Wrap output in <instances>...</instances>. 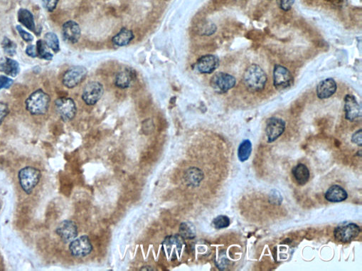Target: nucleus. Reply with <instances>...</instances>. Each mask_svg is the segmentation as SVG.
Returning <instances> with one entry per match:
<instances>
[{
    "label": "nucleus",
    "mask_w": 362,
    "mask_h": 271,
    "mask_svg": "<svg viewBox=\"0 0 362 271\" xmlns=\"http://www.w3.org/2000/svg\"><path fill=\"white\" fill-rule=\"evenodd\" d=\"M344 112L345 118L349 121H354L361 117V107L352 95H346L344 97Z\"/></svg>",
    "instance_id": "obj_14"
},
{
    "label": "nucleus",
    "mask_w": 362,
    "mask_h": 271,
    "mask_svg": "<svg viewBox=\"0 0 362 271\" xmlns=\"http://www.w3.org/2000/svg\"><path fill=\"white\" fill-rule=\"evenodd\" d=\"M252 153V143L249 140H244L238 147V158L240 162H245L250 158Z\"/></svg>",
    "instance_id": "obj_26"
},
{
    "label": "nucleus",
    "mask_w": 362,
    "mask_h": 271,
    "mask_svg": "<svg viewBox=\"0 0 362 271\" xmlns=\"http://www.w3.org/2000/svg\"><path fill=\"white\" fill-rule=\"evenodd\" d=\"M283 196L280 191L273 189L269 194V201L272 205H280L283 202Z\"/></svg>",
    "instance_id": "obj_31"
},
{
    "label": "nucleus",
    "mask_w": 362,
    "mask_h": 271,
    "mask_svg": "<svg viewBox=\"0 0 362 271\" xmlns=\"http://www.w3.org/2000/svg\"><path fill=\"white\" fill-rule=\"evenodd\" d=\"M195 65L199 73L210 74L214 73L219 67V59L214 55H205L199 58Z\"/></svg>",
    "instance_id": "obj_15"
},
{
    "label": "nucleus",
    "mask_w": 362,
    "mask_h": 271,
    "mask_svg": "<svg viewBox=\"0 0 362 271\" xmlns=\"http://www.w3.org/2000/svg\"><path fill=\"white\" fill-rule=\"evenodd\" d=\"M184 179L187 186L191 187L198 186L204 179V173L197 167H190L185 172Z\"/></svg>",
    "instance_id": "obj_18"
},
{
    "label": "nucleus",
    "mask_w": 362,
    "mask_h": 271,
    "mask_svg": "<svg viewBox=\"0 0 362 271\" xmlns=\"http://www.w3.org/2000/svg\"><path fill=\"white\" fill-rule=\"evenodd\" d=\"M56 233L64 243L72 242L78 236L77 226L72 221L65 220L57 227Z\"/></svg>",
    "instance_id": "obj_13"
},
{
    "label": "nucleus",
    "mask_w": 362,
    "mask_h": 271,
    "mask_svg": "<svg viewBox=\"0 0 362 271\" xmlns=\"http://www.w3.org/2000/svg\"><path fill=\"white\" fill-rule=\"evenodd\" d=\"M26 53H27L29 56L35 58V57L37 56L36 46H34V45H29V46H27V49H26Z\"/></svg>",
    "instance_id": "obj_38"
},
{
    "label": "nucleus",
    "mask_w": 362,
    "mask_h": 271,
    "mask_svg": "<svg viewBox=\"0 0 362 271\" xmlns=\"http://www.w3.org/2000/svg\"><path fill=\"white\" fill-rule=\"evenodd\" d=\"M93 250V246L87 236H82L73 240L69 245V251L75 257H85L89 255Z\"/></svg>",
    "instance_id": "obj_12"
},
{
    "label": "nucleus",
    "mask_w": 362,
    "mask_h": 271,
    "mask_svg": "<svg viewBox=\"0 0 362 271\" xmlns=\"http://www.w3.org/2000/svg\"><path fill=\"white\" fill-rule=\"evenodd\" d=\"M2 46L9 56H14L17 52V45L11 39L5 37L2 41Z\"/></svg>",
    "instance_id": "obj_29"
},
{
    "label": "nucleus",
    "mask_w": 362,
    "mask_h": 271,
    "mask_svg": "<svg viewBox=\"0 0 362 271\" xmlns=\"http://www.w3.org/2000/svg\"><path fill=\"white\" fill-rule=\"evenodd\" d=\"M179 235L184 239H194L197 236V231L192 222L182 223L179 227Z\"/></svg>",
    "instance_id": "obj_25"
},
{
    "label": "nucleus",
    "mask_w": 362,
    "mask_h": 271,
    "mask_svg": "<svg viewBox=\"0 0 362 271\" xmlns=\"http://www.w3.org/2000/svg\"><path fill=\"white\" fill-rule=\"evenodd\" d=\"M337 90V84L332 78L320 81L317 86V96L320 99H327L332 97Z\"/></svg>",
    "instance_id": "obj_16"
},
{
    "label": "nucleus",
    "mask_w": 362,
    "mask_h": 271,
    "mask_svg": "<svg viewBox=\"0 0 362 271\" xmlns=\"http://www.w3.org/2000/svg\"><path fill=\"white\" fill-rule=\"evenodd\" d=\"M55 108L61 118L65 122L70 121L76 116V105L72 98H60L55 101Z\"/></svg>",
    "instance_id": "obj_7"
},
{
    "label": "nucleus",
    "mask_w": 362,
    "mask_h": 271,
    "mask_svg": "<svg viewBox=\"0 0 362 271\" xmlns=\"http://www.w3.org/2000/svg\"><path fill=\"white\" fill-rule=\"evenodd\" d=\"M104 93L103 86L99 82L92 81L85 86L83 91L82 98L88 105L96 104L99 101Z\"/></svg>",
    "instance_id": "obj_11"
},
{
    "label": "nucleus",
    "mask_w": 362,
    "mask_h": 271,
    "mask_svg": "<svg viewBox=\"0 0 362 271\" xmlns=\"http://www.w3.org/2000/svg\"><path fill=\"white\" fill-rule=\"evenodd\" d=\"M134 39V34L133 32L127 28H123L117 34L112 38V43L115 46H126L131 42V41Z\"/></svg>",
    "instance_id": "obj_23"
},
{
    "label": "nucleus",
    "mask_w": 362,
    "mask_h": 271,
    "mask_svg": "<svg viewBox=\"0 0 362 271\" xmlns=\"http://www.w3.org/2000/svg\"><path fill=\"white\" fill-rule=\"evenodd\" d=\"M49 105V96L42 90L34 91L26 101V108L32 115H44L47 113Z\"/></svg>",
    "instance_id": "obj_2"
},
{
    "label": "nucleus",
    "mask_w": 362,
    "mask_h": 271,
    "mask_svg": "<svg viewBox=\"0 0 362 271\" xmlns=\"http://www.w3.org/2000/svg\"><path fill=\"white\" fill-rule=\"evenodd\" d=\"M268 77L260 65L251 64L247 69L243 76L244 85L252 92H259L264 89Z\"/></svg>",
    "instance_id": "obj_1"
},
{
    "label": "nucleus",
    "mask_w": 362,
    "mask_h": 271,
    "mask_svg": "<svg viewBox=\"0 0 362 271\" xmlns=\"http://www.w3.org/2000/svg\"><path fill=\"white\" fill-rule=\"evenodd\" d=\"M294 79L290 71L281 65H275L273 69V86L278 91H283L293 84Z\"/></svg>",
    "instance_id": "obj_6"
},
{
    "label": "nucleus",
    "mask_w": 362,
    "mask_h": 271,
    "mask_svg": "<svg viewBox=\"0 0 362 271\" xmlns=\"http://www.w3.org/2000/svg\"><path fill=\"white\" fill-rule=\"evenodd\" d=\"M62 34L64 39L72 44H76L79 41L81 35V30L77 22L74 21H68L62 27Z\"/></svg>",
    "instance_id": "obj_17"
},
{
    "label": "nucleus",
    "mask_w": 362,
    "mask_h": 271,
    "mask_svg": "<svg viewBox=\"0 0 362 271\" xmlns=\"http://www.w3.org/2000/svg\"><path fill=\"white\" fill-rule=\"evenodd\" d=\"M162 244L168 259L169 260H174L177 258V255L181 253L185 241L180 235H174L166 237Z\"/></svg>",
    "instance_id": "obj_10"
},
{
    "label": "nucleus",
    "mask_w": 362,
    "mask_h": 271,
    "mask_svg": "<svg viewBox=\"0 0 362 271\" xmlns=\"http://www.w3.org/2000/svg\"><path fill=\"white\" fill-rule=\"evenodd\" d=\"M134 77V72L131 69L122 71L116 76L115 85L120 89H127L131 86Z\"/></svg>",
    "instance_id": "obj_24"
},
{
    "label": "nucleus",
    "mask_w": 362,
    "mask_h": 271,
    "mask_svg": "<svg viewBox=\"0 0 362 271\" xmlns=\"http://www.w3.org/2000/svg\"><path fill=\"white\" fill-rule=\"evenodd\" d=\"M17 18H18L19 22L24 25V27H25L26 28L32 31V32H36V25L34 16L28 10H27V9H20L18 11V13H17Z\"/></svg>",
    "instance_id": "obj_22"
},
{
    "label": "nucleus",
    "mask_w": 362,
    "mask_h": 271,
    "mask_svg": "<svg viewBox=\"0 0 362 271\" xmlns=\"http://www.w3.org/2000/svg\"><path fill=\"white\" fill-rule=\"evenodd\" d=\"M236 84V79L231 74L218 72L211 77L210 85L216 93H226L233 89Z\"/></svg>",
    "instance_id": "obj_4"
},
{
    "label": "nucleus",
    "mask_w": 362,
    "mask_h": 271,
    "mask_svg": "<svg viewBox=\"0 0 362 271\" xmlns=\"http://www.w3.org/2000/svg\"><path fill=\"white\" fill-rule=\"evenodd\" d=\"M16 28L17 32H19V34H20V37L22 38V39H24L25 41H27V42L33 41L34 37H33L32 34L27 32V31L24 30V29L22 28L21 26L17 25Z\"/></svg>",
    "instance_id": "obj_32"
},
{
    "label": "nucleus",
    "mask_w": 362,
    "mask_h": 271,
    "mask_svg": "<svg viewBox=\"0 0 362 271\" xmlns=\"http://www.w3.org/2000/svg\"><path fill=\"white\" fill-rule=\"evenodd\" d=\"M58 1H59V0H42V3L43 5H44V8L46 9L47 11L51 13V12H53V10L56 9Z\"/></svg>",
    "instance_id": "obj_34"
},
{
    "label": "nucleus",
    "mask_w": 362,
    "mask_h": 271,
    "mask_svg": "<svg viewBox=\"0 0 362 271\" xmlns=\"http://www.w3.org/2000/svg\"><path fill=\"white\" fill-rule=\"evenodd\" d=\"M361 232V229L354 223L344 222L339 224L334 231L336 240L342 243H348L356 239Z\"/></svg>",
    "instance_id": "obj_5"
},
{
    "label": "nucleus",
    "mask_w": 362,
    "mask_h": 271,
    "mask_svg": "<svg viewBox=\"0 0 362 271\" xmlns=\"http://www.w3.org/2000/svg\"><path fill=\"white\" fill-rule=\"evenodd\" d=\"M351 141H352V143H355V144L357 145V146H361V129H358V130L353 134L352 137H351Z\"/></svg>",
    "instance_id": "obj_37"
},
{
    "label": "nucleus",
    "mask_w": 362,
    "mask_h": 271,
    "mask_svg": "<svg viewBox=\"0 0 362 271\" xmlns=\"http://www.w3.org/2000/svg\"><path fill=\"white\" fill-rule=\"evenodd\" d=\"M41 173L39 170L33 167H26L19 172V182L22 189L27 194H30L39 184Z\"/></svg>",
    "instance_id": "obj_3"
},
{
    "label": "nucleus",
    "mask_w": 362,
    "mask_h": 271,
    "mask_svg": "<svg viewBox=\"0 0 362 271\" xmlns=\"http://www.w3.org/2000/svg\"><path fill=\"white\" fill-rule=\"evenodd\" d=\"M20 68L18 62L8 57L0 60V72L12 77H16L20 73Z\"/></svg>",
    "instance_id": "obj_20"
},
{
    "label": "nucleus",
    "mask_w": 362,
    "mask_h": 271,
    "mask_svg": "<svg viewBox=\"0 0 362 271\" xmlns=\"http://www.w3.org/2000/svg\"><path fill=\"white\" fill-rule=\"evenodd\" d=\"M294 0H278L279 7L283 11H290L293 6Z\"/></svg>",
    "instance_id": "obj_33"
},
{
    "label": "nucleus",
    "mask_w": 362,
    "mask_h": 271,
    "mask_svg": "<svg viewBox=\"0 0 362 271\" xmlns=\"http://www.w3.org/2000/svg\"><path fill=\"white\" fill-rule=\"evenodd\" d=\"M286 122L283 119L273 117L268 119L266 127V134L268 143L275 142L285 132Z\"/></svg>",
    "instance_id": "obj_9"
},
{
    "label": "nucleus",
    "mask_w": 362,
    "mask_h": 271,
    "mask_svg": "<svg viewBox=\"0 0 362 271\" xmlns=\"http://www.w3.org/2000/svg\"><path fill=\"white\" fill-rule=\"evenodd\" d=\"M212 224L216 229H224L229 227L230 219L226 216L220 215L213 220Z\"/></svg>",
    "instance_id": "obj_30"
},
{
    "label": "nucleus",
    "mask_w": 362,
    "mask_h": 271,
    "mask_svg": "<svg viewBox=\"0 0 362 271\" xmlns=\"http://www.w3.org/2000/svg\"><path fill=\"white\" fill-rule=\"evenodd\" d=\"M47 45L46 42L43 40H39L36 42V52H37V56L43 59L48 60L50 61L53 58V54L50 53L47 49Z\"/></svg>",
    "instance_id": "obj_27"
},
{
    "label": "nucleus",
    "mask_w": 362,
    "mask_h": 271,
    "mask_svg": "<svg viewBox=\"0 0 362 271\" xmlns=\"http://www.w3.org/2000/svg\"><path fill=\"white\" fill-rule=\"evenodd\" d=\"M44 40L48 47L53 50L54 52H58L60 50L59 41L56 34L54 33L48 32L44 36Z\"/></svg>",
    "instance_id": "obj_28"
},
{
    "label": "nucleus",
    "mask_w": 362,
    "mask_h": 271,
    "mask_svg": "<svg viewBox=\"0 0 362 271\" xmlns=\"http://www.w3.org/2000/svg\"><path fill=\"white\" fill-rule=\"evenodd\" d=\"M0 210H1V204H0Z\"/></svg>",
    "instance_id": "obj_39"
},
{
    "label": "nucleus",
    "mask_w": 362,
    "mask_h": 271,
    "mask_svg": "<svg viewBox=\"0 0 362 271\" xmlns=\"http://www.w3.org/2000/svg\"><path fill=\"white\" fill-rule=\"evenodd\" d=\"M13 84V80L8 77L0 76V90L9 89Z\"/></svg>",
    "instance_id": "obj_35"
},
{
    "label": "nucleus",
    "mask_w": 362,
    "mask_h": 271,
    "mask_svg": "<svg viewBox=\"0 0 362 271\" xmlns=\"http://www.w3.org/2000/svg\"><path fill=\"white\" fill-rule=\"evenodd\" d=\"M87 74V69L84 66L78 65V66L72 67L64 74V85L69 89H73L79 86L86 79Z\"/></svg>",
    "instance_id": "obj_8"
},
{
    "label": "nucleus",
    "mask_w": 362,
    "mask_h": 271,
    "mask_svg": "<svg viewBox=\"0 0 362 271\" xmlns=\"http://www.w3.org/2000/svg\"><path fill=\"white\" fill-rule=\"evenodd\" d=\"M292 175H293L296 182L299 185L303 186L308 182L310 179L309 169L304 164H298L292 169Z\"/></svg>",
    "instance_id": "obj_21"
},
{
    "label": "nucleus",
    "mask_w": 362,
    "mask_h": 271,
    "mask_svg": "<svg viewBox=\"0 0 362 271\" xmlns=\"http://www.w3.org/2000/svg\"><path fill=\"white\" fill-rule=\"evenodd\" d=\"M325 198L330 202H341L348 198V194L342 186L333 185L329 188L328 190L326 191Z\"/></svg>",
    "instance_id": "obj_19"
},
{
    "label": "nucleus",
    "mask_w": 362,
    "mask_h": 271,
    "mask_svg": "<svg viewBox=\"0 0 362 271\" xmlns=\"http://www.w3.org/2000/svg\"><path fill=\"white\" fill-rule=\"evenodd\" d=\"M9 112L10 110H9L8 104L3 102H0V125L3 123V120L8 115Z\"/></svg>",
    "instance_id": "obj_36"
}]
</instances>
